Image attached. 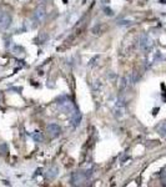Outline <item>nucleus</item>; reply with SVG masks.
Segmentation results:
<instances>
[{"label":"nucleus","instance_id":"f257e3e1","mask_svg":"<svg viewBox=\"0 0 166 187\" xmlns=\"http://www.w3.org/2000/svg\"><path fill=\"white\" fill-rule=\"evenodd\" d=\"M10 24H12V16L7 11L0 10V30L8 29Z\"/></svg>","mask_w":166,"mask_h":187},{"label":"nucleus","instance_id":"f03ea898","mask_svg":"<svg viewBox=\"0 0 166 187\" xmlns=\"http://www.w3.org/2000/svg\"><path fill=\"white\" fill-rule=\"evenodd\" d=\"M48 134H49V136L50 137H56V136H59L60 135V132H61V129H60V126L59 125H56V124H50L49 126H48Z\"/></svg>","mask_w":166,"mask_h":187},{"label":"nucleus","instance_id":"7ed1b4c3","mask_svg":"<svg viewBox=\"0 0 166 187\" xmlns=\"http://www.w3.org/2000/svg\"><path fill=\"white\" fill-rule=\"evenodd\" d=\"M35 18H36V20L41 21V20L45 18V10H44L43 8L38 9V10H36V13H35Z\"/></svg>","mask_w":166,"mask_h":187},{"label":"nucleus","instance_id":"20e7f679","mask_svg":"<svg viewBox=\"0 0 166 187\" xmlns=\"http://www.w3.org/2000/svg\"><path fill=\"white\" fill-rule=\"evenodd\" d=\"M33 139H34L36 142H41V141L44 140V137H43V135H41L40 131H34V132H33Z\"/></svg>","mask_w":166,"mask_h":187},{"label":"nucleus","instance_id":"39448f33","mask_svg":"<svg viewBox=\"0 0 166 187\" xmlns=\"http://www.w3.org/2000/svg\"><path fill=\"white\" fill-rule=\"evenodd\" d=\"M157 131H159V134H160L161 136H165V137H166V124L160 125L159 129H157Z\"/></svg>","mask_w":166,"mask_h":187}]
</instances>
